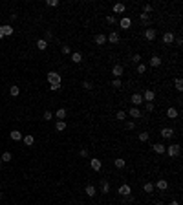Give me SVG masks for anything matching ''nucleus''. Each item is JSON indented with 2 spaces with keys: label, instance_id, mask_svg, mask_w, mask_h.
Segmentation results:
<instances>
[{
  "label": "nucleus",
  "instance_id": "53",
  "mask_svg": "<svg viewBox=\"0 0 183 205\" xmlns=\"http://www.w3.org/2000/svg\"><path fill=\"white\" fill-rule=\"evenodd\" d=\"M154 205H165V203H163V202H156Z\"/></svg>",
  "mask_w": 183,
  "mask_h": 205
},
{
  "label": "nucleus",
  "instance_id": "13",
  "mask_svg": "<svg viewBox=\"0 0 183 205\" xmlns=\"http://www.w3.org/2000/svg\"><path fill=\"white\" fill-rule=\"evenodd\" d=\"M165 145H161V143H156V145H152V150H154L156 154H165Z\"/></svg>",
  "mask_w": 183,
  "mask_h": 205
},
{
  "label": "nucleus",
  "instance_id": "50",
  "mask_svg": "<svg viewBox=\"0 0 183 205\" xmlns=\"http://www.w3.org/2000/svg\"><path fill=\"white\" fill-rule=\"evenodd\" d=\"M48 39H51V31H49V29H48V31H46V39H44V41L48 42Z\"/></svg>",
  "mask_w": 183,
  "mask_h": 205
},
{
  "label": "nucleus",
  "instance_id": "28",
  "mask_svg": "<svg viewBox=\"0 0 183 205\" xmlns=\"http://www.w3.org/2000/svg\"><path fill=\"white\" fill-rule=\"evenodd\" d=\"M64 128H66V121H57L55 123V130H57V132H62Z\"/></svg>",
  "mask_w": 183,
  "mask_h": 205
},
{
  "label": "nucleus",
  "instance_id": "49",
  "mask_svg": "<svg viewBox=\"0 0 183 205\" xmlns=\"http://www.w3.org/2000/svg\"><path fill=\"white\" fill-rule=\"evenodd\" d=\"M150 11H152V6H150V4H147V6H145V11H143V13H147V15H148Z\"/></svg>",
  "mask_w": 183,
  "mask_h": 205
},
{
  "label": "nucleus",
  "instance_id": "38",
  "mask_svg": "<svg viewBox=\"0 0 183 205\" xmlns=\"http://www.w3.org/2000/svg\"><path fill=\"white\" fill-rule=\"evenodd\" d=\"M145 72H147V64L139 62V64H137V73H145Z\"/></svg>",
  "mask_w": 183,
  "mask_h": 205
},
{
  "label": "nucleus",
  "instance_id": "32",
  "mask_svg": "<svg viewBox=\"0 0 183 205\" xmlns=\"http://www.w3.org/2000/svg\"><path fill=\"white\" fill-rule=\"evenodd\" d=\"M9 93H11V97H17L18 93H20V88H18V86H11V88H9Z\"/></svg>",
  "mask_w": 183,
  "mask_h": 205
},
{
  "label": "nucleus",
  "instance_id": "26",
  "mask_svg": "<svg viewBox=\"0 0 183 205\" xmlns=\"http://www.w3.org/2000/svg\"><path fill=\"white\" fill-rule=\"evenodd\" d=\"M37 48L42 51V49H46V48H48V42L44 41V39H38V41H37Z\"/></svg>",
  "mask_w": 183,
  "mask_h": 205
},
{
  "label": "nucleus",
  "instance_id": "2",
  "mask_svg": "<svg viewBox=\"0 0 183 205\" xmlns=\"http://www.w3.org/2000/svg\"><path fill=\"white\" fill-rule=\"evenodd\" d=\"M61 73H57V72H49L48 73V83L49 84H61Z\"/></svg>",
  "mask_w": 183,
  "mask_h": 205
},
{
  "label": "nucleus",
  "instance_id": "5",
  "mask_svg": "<svg viewBox=\"0 0 183 205\" xmlns=\"http://www.w3.org/2000/svg\"><path fill=\"white\" fill-rule=\"evenodd\" d=\"M174 33L172 31H167V33H163V44H167V46H170L172 42H174Z\"/></svg>",
  "mask_w": 183,
  "mask_h": 205
},
{
  "label": "nucleus",
  "instance_id": "48",
  "mask_svg": "<svg viewBox=\"0 0 183 205\" xmlns=\"http://www.w3.org/2000/svg\"><path fill=\"white\" fill-rule=\"evenodd\" d=\"M82 86H84V90H92V83L90 81H84V83H82Z\"/></svg>",
  "mask_w": 183,
  "mask_h": 205
},
{
  "label": "nucleus",
  "instance_id": "35",
  "mask_svg": "<svg viewBox=\"0 0 183 205\" xmlns=\"http://www.w3.org/2000/svg\"><path fill=\"white\" fill-rule=\"evenodd\" d=\"M143 189H145V192H148V194L154 192V183H145V187H143Z\"/></svg>",
  "mask_w": 183,
  "mask_h": 205
},
{
  "label": "nucleus",
  "instance_id": "16",
  "mask_svg": "<svg viewBox=\"0 0 183 205\" xmlns=\"http://www.w3.org/2000/svg\"><path fill=\"white\" fill-rule=\"evenodd\" d=\"M128 116H130V117H136V119H139L141 117V112H139V108H130V110H128Z\"/></svg>",
  "mask_w": 183,
  "mask_h": 205
},
{
  "label": "nucleus",
  "instance_id": "1",
  "mask_svg": "<svg viewBox=\"0 0 183 205\" xmlns=\"http://www.w3.org/2000/svg\"><path fill=\"white\" fill-rule=\"evenodd\" d=\"M165 152L169 154L170 158H178V156L181 154V147H180L178 143H174V145H169V147L165 148Z\"/></svg>",
  "mask_w": 183,
  "mask_h": 205
},
{
  "label": "nucleus",
  "instance_id": "7",
  "mask_svg": "<svg viewBox=\"0 0 183 205\" xmlns=\"http://www.w3.org/2000/svg\"><path fill=\"white\" fill-rule=\"evenodd\" d=\"M174 134H176V132H174V128H170V127H165V128L161 130V136L165 137V139H170L172 136H174Z\"/></svg>",
  "mask_w": 183,
  "mask_h": 205
},
{
  "label": "nucleus",
  "instance_id": "25",
  "mask_svg": "<svg viewBox=\"0 0 183 205\" xmlns=\"http://www.w3.org/2000/svg\"><path fill=\"white\" fill-rule=\"evenodd\" d=\"M101 192H103V194H108V192H110V183H108V181H103V183H101Z\"/></svg>",
  "mask_w": 183,
  "mask_h": 205
},
{
  "label": "nucleus",
  "instance_id": "52",
  "mask_svg": "<svg viewBox=\"0 0 183 205\" xmlns=\"http://www.w3.org/2000/svg\"><path fill=\"white\" fill-rule=\"evenodd\" d=\"M170 205H181V203L178 202V200H174V202H170Z\"/></svg>",
  "mask_w": 183,
  "mask_h": 205
},
{
  "label": "nucleus",
  "instance_id": "43",
  "mask_svg": "<svg viewBox=\"0 0 183 205\" xmlns=\"http://www.w3.org/2000/svg\"><path fill=\"white\" fill-rule=\"evenodd\" d=\"M136 128V123L134 121H126V130H134Z\"/></svg>",
  "mask_w": 183,
  "mask_h": 205
},
{
  "label": "nucleus",
  "instance_id": "22",
  "mask_svg": "<svg viewBox=\"0 0 183 205\" xmlns=\"http://www.w3.org/2000/svg\"><path fill=\"white\" fill-rule=\"evenodd\" d=\"M82 61V55L79 53V51H75V53H72V62H75V64H79Z\"/></svg>",
  "mask_w": 183,
  "mask_h": 205
},
{
  "label": "nucleus",
  "instance_id": "34",
  "mask_svg": "<svg viewBox=\"0 0 183 205\" xmlns=\"http://www.w3.org/2000/svg\"><path fill=\"white\" fill-rule=\"evenodd\" d=\"M137 137H139V141L145 143V141H148V137H150V136H148V132H139V136H137Z\"/></svg>",
  "mask_w": 183,
  "mask_h": 205
},
{
  "label": "nucleus",
  "instance_id": "10",
  "mask_svg": "<svg viewBox=\"0 0 183 205\" xmlns=\"http://www.w3.org/2000/svg\"><path fill=\"white\" fill-rule=\"evenodd\" d=\"M156 29H152V28H148V29H145V39H147V41H154V39H156Z\"/></svg>",
  "mask_w": 183,
  "mask_h": 205
},
{
  "label": "nucleus",
  "instance_id": "15",
  "mask_svg": "<svg viewBox=\"0 0 183 205\" xmlns=\"http://www.w3.org/2000/svg\"><path fill=\"white\" fill-rule=\"evenodd\" d=\"M167 187H169V183L165 179H157V183H154V189H159V191H165Z\"/></svg>",
  "mask_w": 183,
  "mask_h": 205
},
{
  "label": "nucleus",
  "instance_id": "6",
  "mask_svg": "<svg viewBox=\"0 0 183 205\" xmlns=\"http://www.w3.org/2000/svg\"><path fill=\"white\" fill-rule=\"evenodd\" d=\"M6 35H13V28L6 24V26H0V39H4Z\"/></svg>",
  "mask_w": 183,
  "mask_h": 205
},
{
  "label": "nucleus",
  "instance_id": "30",
  "mask_svg": "<svg viewBox=\"0 0 183 205\" xmlns=\"http://www.w3.org/2000/svg\"><path fill=\"white\" fill-rule=\"evenodd\" d=\"M139 20H141V22L147 26V24H150V17H148L147 13H141V15H139Z\"/></svg>",
  "mask_w": 183,
  "mask_h": 205
},
{
  "label": "nucleus",
  "instance_id": "33",
  "mask_svg": "<svg viewBox=\"0 0 183 205\" xmlns=\"http://www.w3.org/2000/svg\"><path fill=\"white\" fill-rule=\"evenodd\" d=\"M22 139H24L26 145H33V143H35V137H33V136H24Z\"/></svg>",
  "mask_w": 183,
  "mask_h": 205
},
{
  "label": "nucleus",
  "instance_id": "47",
  "mask_svg": "<svg viewBox=\"0 0 183 205\" xmlns=\"http://www.w3.org/2000/svg\"><path fill=\"white\" fill-rule=\"evenodd\" d=\"M79 154H81L82 158H88V148H81V150H79Z\"/></svg>",
  "mask_w": 183,
  "mask_h": 205
},
{
  "label": "nucleus",
  "instance_id": "14",
  "mask_svg": "<svg viewBox=\"0 0 183 205\" xmlns=\"http://www.w3.org/2000/svg\"><path fill=\"white\" fill-rule=\"evenodd\" d=\"M68 116V112H66V108H59L57 112H55V117L59 119V121H64V117Z\"/></svg>",
  "mask_w": 183,
  "mask_h": 205
},
{
  "label": "nucleus",
  "instance_id": "37",
  "mask_svg": "<svg viewBox=\"0 0 183 205\" xmlns=\"http://www.w3.org/2000/svg\"><path fill=\"white\" fill-rule=\"evenodd\" d=\"M0 159H2V163H4V161H11V152H4Z\"/></svg>",
  "mask_w": 183,
  "mask_h": 205
},
{
  "label": "nucleus",
  "instance_id": "8",
  "mask_svg": "<svg viewBox=\"0 0 183 205\" xmlns=\"http://www.w3.org/2000/svg\"><path fill=\"white\" fill-rule=\"evenodd\" d=\"M130 101L134 103V106H136V108L139 106V104H143V103H145V101H143V95H141V93H134V95H132V99H130Z\"/></svg>",
  "mask_w": 183,
  "mask_h": 205
},
{
  "label": "nucleus",
  "instance_id": "9",
  "mask_svg": "<svg viewBox=\"0 0 183 205\" xmlns=\"http://www.w3.org/2000/svg\"><path fill=\"white\" fill-rule=\"evenodd\" d=\"M119 26H121L123 29H128V28L132 26V18H130V17H123L121 22H119Z\"/></svg>",
  "mask_w": 183,
  "mask_h": 205
},
{
  "label": "nucleus",
  "instance_id": "11",
  "mask_svg": "<svg viewBox=\"0 0 183 205\" xmlns=\"http://www.w3.org/2000/svg\"><path fill=\"white\" fill-rule=\"evenodd\" d=\"M106 41L112 42V44H117V42H119V33H117V31H112V33L106 37Z\"/></svg>",
  "mask_w": 183,
  "mask_h": 205
},
{
  "label": "nucleus",
  "instance_id": "24",
  "mask_svg": "<svg viewBox=\"0 0 183 205\" xmlns=\"http://www.w3.org/2000/svg\"><path fill=\"white\" fill-rule=\"evenodd\" d=\"M22 137H24V136L18 132V130H13V132H11V139H13V141H20Z\"/></svg>",
  "mask_w": 183,
  "mask_h": 205
},
{
  "label": "nucleus",
  "instance_id": "45",
  "mask_svg": "<svg viewBox=\"0 0 183 205\" xmlns=\"http://www.w3.org/2000/svg\"><path fill=\"white\" fill-rule=\"evenodd\" d=\"M112 86H113V88H121V81H119V79H113V81H112Z\"/></svg>",
  "mask_w": 183,
  "mask_h": 205
},
{
  "label": "nucleus",
  "instance_id": "31",
  "mask_svg": "<svg viewBox=\"0 0 183 205\" xmlns=\"http://www.w3.org/2000/svg\"><path fill=\"white\" fill-rule=\"evenodd\" d=\"M174 86H176L178 92H181V90H183V81H181V77H178L176 81H174Z\"/></svg>",
  "mask_w": 183,
  "mask_h": 205
},
{
  "label": "nucleus",
  "instance_id": "23",
  "mask_svg": "<svg viewBox=\"0 0 183 205\" xmlns=\"http://www.w3.org/2000/svg\"><path fill=\"white\" fill-rule=\"evenodd\" d=\"M106 42V37L103 33H99V35H95V44H99V46H101V44H105Z\"/></svg>",
  "mask_w": 183,
  "mask_h": 205
},
{
  "label": "nucleus",
  "instance_id": "41",
  "mask_svg": "<svg viewBox=\"0 0 183 205\" xmlns=\"http://www.w3.org/2000/svg\"><path fill=\"white\" fill-rule=\"evenodd\" d=\"M46 4H48L49 7H57V6H59V0H48Z\"/></svg>",
  "mask_w": 183,
  "mask_h": 205
},
{
  "label": "nucleus",
  "instance_id": "54",
  "mask_svg": "<svg viewBox=\"0 0 183 205\" xmlns=\"http://www.w3.org/2000/svg\"><path fill=\"white\" fill-rule=\"evenodd\" d=\"M2 198H4V194H2V192H0V200H2Z\"/></svg>",
  "mask_w": 183,
  "mask_h": 205
},
{
  "label": "nucleus",
  "instance_id": "3",
  "mask_svg": "<svg viewBox=\"0 0 183 205\" xmlns=\"http://www.w3.org/2000/svg\"><path fill=\"white\" fill-rule=\"evenodd\" d=\"M141 95H143V101H145V103H154L156 92H154V90H145V93H141Z\"/></svg>",
  "mask_w": 183,
  "mask_h": 205
},
{
  "label": "nucleus",
  "instance_id": "44",
  "mask_svg": "<svg viewBox=\"0 0 183 205\" xmlns=\"http://www.w3.org/2000/svg\"><path fill=\"white\" fill-rule=\"evenodd\" d=\"M49 90H51V92H59V90H61V84H49Z\"/></svg>",
  "mask_w": 183,
  "mask_h": 205
},
{
  "label": "nucleus",
  "instance_id": "20",
  "mask_svg": "<svg viewBox=\"0 0 183 205\" xmlns=\"http://www.w3.org/2000/svg\"><path fill=\"white\" fill-rule=\"evenodd\" d=\"M178 116H180V114H178V110H176V108H172V106H170L169 110H167V117H170V119H176Z\"/></svg>",
  "mask_w": 183,
  "mask_h": 205
},
{
  "label": "nucleus",
  "instance_id": "46",
  "mask_svg": "<svg viewBox=\"0 0 183 205\" xmlns=\"http://www.w3.org/2000/svg\"><path fill=\"white\" fill-rule=\"evenodd\" d=\"M106 22H108V24H115V17H112V15H108V17H106Z\"/></svg>",
  "mask_w": 183,
  "mask_h": 205
},
{
  "label": "nucleus",
  "instance_id": "18",
  "mask_svg": "<svg viewBox=\"0 0 183 205\" xmlns=\"http://www.w3.org/2000/svg\"><path fill=\"white\" fill-rule=\"evenodd\" d=\"M84 192L88 194V196H95V192H97V189L95 187H93V185H86V187H84Z\"/></svg>",
  "mask_w": 183,
  "mask_h": 205
},
{
  "label": "nucleus",
  "instance_id": "55",
  "mask_svg": "<svg viewBox=\"0 0 183 205\" xmlns=\"http://www.w3.org/2000/svg\"><path fill=\"white\" fill-rule=\"evenodd\" d=\"M0 165H2V159H0Z\"/></svg>",
  "mask_w": 183,
  "mask_h": 205
},
{
  "label": "nucleus",
  "instance_id": "12",
  "mask_svg": "<svg viewBox=\"0 0 183 205\" xmlns=\"http://www.w3.org/2000/svg\"><path fill=\"white\" fill-rule=\"evenodd\" d=\"M112 73H113V77H115V79H119L123 75V66H121V64H115V66L112 68Z\"/></svg>",
  "mask_w": 183,
  "mask_h": 205
},
{
  "label": "nucleus",
  "instance_id": "40",
  "mask_svg": "<svg viewBox=\"0 0 183 205\" xmlns=\"http://www.w3.org/2000/svg\"><path fill=\"white\" fill-rule=\"evenodd\" d=\"M145 108H147V112H154V103H145Z\"/></svg>",
  "mask_w": 183,
  "mask_h": 205
},
{
  "label": "nucleus",
  "instance_id": "39",
  "mask_svg": "<svg viewBox=\"0 0 183 205\" xmlns=\"http://www.w3.org/2000/svg\"><path fill=\"white\" fill-rule=\"evenodd\" d=\"M132 62H136V64H139V62H141V55H139V53H136V55H132Z\"/></svg>",
  "mask_w": 183,
  "mask_h": 205
},
{
  "label": "nucleus",
  "instance_id": "51",
  "mask_svg": "<svg viewBox=\"0 0 183 205\" xmlns=\"http://www.w3.org/2000/svg\"><path fill=\"white\" fill-rule=\"evenodd\" d=\"M174 41H176V46H181V44H183L181 39H174Z\"/></svg>",
  "mask_w": 183,
  "mask_h": 205
},
{
  "label": "nucleus",
  "instance_id": "21",
  "mask_svg": "<svg viewBox=\"0 0 183 205\" xmlns=\"http://www.w3.org/2000/svg\"><path fill=\"white\" fill-rule=\"evenodd\" d=\"M159 64H161V57H157V55H154V57L150 59V66H152V68H157Z\"/></svg>",
  "mask_w": 183,
  "mask_h": 205
},
{
  "label": "nucleus",
  "instance_id": "19",
  "mask_svg": "<svg viewBox=\"0 0 183 205\" xmlns=\"http://www.w3.org/2000/svg\"><path fill=\"white\" fill-rule=\"evenodd\" d=\"M113 165H115L117 168H125L126 167V161L123 158H117V159H113Z\"/></svg>",
  "mask_w": 183,
  "mask_h": 205
},
{
  "label": "nucleus",
  "instance_id": "17",
  "mask_svg": "<svg viewBox=\"0 0 183 205\" xmlns=\"http://www.w3.org/2000/svg\"><path fill=\"white\" fill-rule=\"evenodd\" d=\"M90 165H92V168H93V170H101V167H103V163L99 161L97 158H93L92 161H90Z\"/></svg>",
  "mask_w": 183,
  "mask_h": 205
},
{
  "label": "nucleus",
  "instance_id": "36",
  "mask_svg": "<svg viewBox=\"0 0 183 205\" xmlns=\"http://www.w3.org/2000/svg\"><path fill=\"white\" fill-rule=\"evenodd\" d=\"M42 119H44V121H51V119H53V114L49 112V110H46V112H44V116H42Z\"/></svg>",
  "mask_w": 183,
  "mask_h": 205
},
{
  "label": "nucleus",
  "instance_id": "27",
  "mask_svg": "<svg viewBox=\"0 0 183 205\" xmlns=\"http://www.w3.org/2000/svg\"><path fill=\"white\" fill-rule=\"evenodd\" d=\"M125 11V4H113V13H123Z\"/></svg>",
  "mask_w": 183,
  "mask_h": 205
},
{
  "label": "nucleus",
  "instance_id": "29",
  "mask_svg": "<svg viewBox=\"0 0 183 205\" xmlns=\"http://www.w3.org/2000/svg\"><path fill=\"white\" fill-rule=\"evenodd\" d=\"M115 119H117V121H125V119H126V112H125V110H119V112L115 114Z\"/></svg>",
  "mask_w": 183,
  "mask_h": 205
},
{
  "label": "nucleus",
  "instance_id": "4",
  "mask_svg": "<svg viewBox=\"0 0 183 205\" xmlns=\"http://www.w3.org/2000/svg\"><path fill=\"white\" fill-rule=\"evenodd\" d=\"M117 192H119V194H121V196H123V198H125V196H130V192H132V189H130V185H128V183H123V185H121V187H119V189H117Z\"/></svg>",
  "mask_w": 183,
  "mask_h": 205
},
{
  "label": "nucleus",
  "instance_id": "42",
  "mask_svg": "<svg viewBox=\"0 0 183 205\" xmlns=\"http://www.w3.org/2000/svg\"><path fill=\"white\" fill-rule=\"evenodd\" d=\"M61 49H62V53H64V55H70V46H68V44H62V48H61Z\"/></svg>",
  "mask_w": 183,
  "mask_h": 205
}]
</instances>
